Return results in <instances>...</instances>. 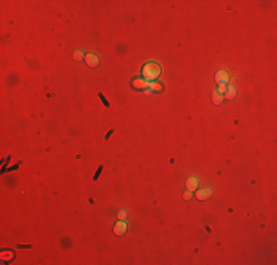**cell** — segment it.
<instances>
[{"label": "cell", "instance_id": "8992f818", "mask_svg": "<svg viewBox=\"0 0 277 265\" xmlns=\"http://www.w3.org/2000/svg\"><path fill=\"white\" fill-rule=\"evenodd\" d=\"M102 170H103V165H100V167H99V170L96 171V174H94V177H93V180H94V181H96V180L99 178V175H100V172H102Z\"/></svg>", "mask_w": 277, "mask_h": 265}, {"label": "cell", "instance_id": "6da1fadb", "mask_svg": "<svg viewBox=\"0 0 277 265\" xmlns=\"http://www.w3.org/2000/svg\"><path fill=\"white\" fill-rule=\"evenodd\" d=\"M143 74H145V77H146V78L153 80V78H156L158 75H159V68H158V66H155V63L146 65V66H145V69H143Z\"/></svg>", "mask_w": 277, "mask_h": 265}, {"label": "cell", "instance_id": "5b68a950", "mask_svg": "<svg viewBox=\"0 0 277 265\" xmlns=\"http://www.w3.org/2000/svg\"><path fill=\"white\" fill-rule=\"evenodd\" d=\"M99 97H100V100H102V103H103V105H105L106 108H109V102H108V100L105 99V96H103V94H102V93H99Z\"/></svg>", "mask_w": 277, "mask_h": 265}, {"label": "cell", "instance_id": "52a82bcc", "mask_svg": "<svg viewBox=\"0 0 277 265\" xmlns=\"http://www.w3.org/2000/svg\"><path fill=\"white\" fill-rule=\"evenodd\" d=\"M112 133H114V130H109V131L106 133V136H105V140H108V139H109V137L112 136Z\"/></svg>", "mask_w": 277, "mask_h": 265}, {"label": "cell", "instance_id": "3957f363", "mask_svg": "<svg viewBox=\"0 0 277 265\" xmlns=\"http://www.w3.org/2000/svg\"><path fill=\"white\" fill-rule=\"evenodd\" d=\"M125 230H127V227H125V224H118V228H116L115 231H116V233H118V234H122V233H124V231H125Z\"/></svg>", "mask_w": 277, "mask_h": 265}, {"label": "cell", "instance_id": "277c9868", "mask_svg": "<svg viewBox=\"0 0 277 265\" xmlns=\"http://www.w3.org/2000/svg\"><path fill=\"white\" fill-rule=\"evenodd\" d=\"M196 181H197V180L190 178V181H189V188H190V190H195L196 188Z\"/></svg>", "mask_w": 277, "mask_h": 265}, {"label": "cell", "instance_id": "7a4b0ae2", "mask_svg": "<svg viewBox=\"0 0 277 265\" xmlns=\"http://www.w3.org/2000/svg\"><path fill=\"white\" fill-rule=\"evenodd\" d=\"M208 196H211V190H202V193H197V197L199 199H205Z\"/></svg>", "mask_w": 277, "mask_h": 265}]
</instances>
